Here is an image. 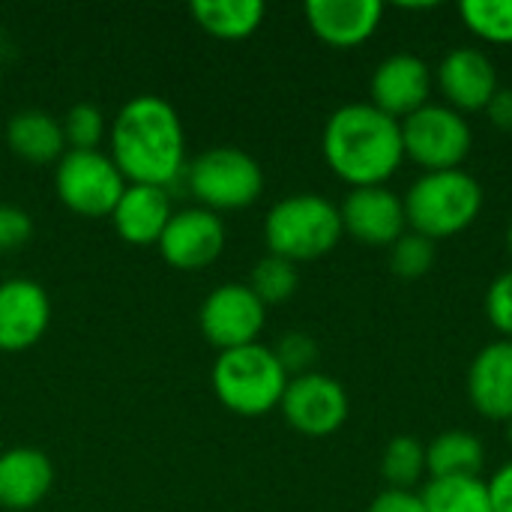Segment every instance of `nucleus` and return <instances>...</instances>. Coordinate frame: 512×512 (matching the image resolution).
I'll return each mask as SVG.
<instances>
[{"instance_id":"7c9ffc66","label":"nucleus","mask_w":512,"mask_h":512,"mask_svg":"<svg viewBox=\"0 0 512 512\" xmlns=\"http://www.w3.org/2000/svg\"><path fill=\"white\" fill-rule=\"evenodd\" d=\"M486 318L501 333V339L512 342V267L504 270L486 291Z\"/></svg>"},{"instance_id":"423d86ee","label":"nucleus","mask_w":512,"mask_h":512,"mask_svg":"<svg viewBox=\"0 0 512 512\" xmlns=\"http://www.w3.org/2000/svg\"><path fill=\"white\" fill-rule=\"evenodd\" d=\"M183 180L198 207H207L213 213L246 210L264 192V168L258 165V159L231 144L198 153L192 162H186Z\"/></svg>"},{"instance_id":"b1692460","label":"nucleus","mask_w":512,"mask_h":512,"mask_svg":"<svg viewBox=\"0 0 512 512\" xmlns=\"http://www.w3.org/2000/svg\"><path fill=\"white\" fill-rule=\"evenodd\" d=\"M381 477L387 489L414 492L426 477V444L411 435L390 438L381 456Z\"/></svg>"},{"instance_id":"9b49d317","label":"nucleus","mask_w":512,"mask_h":512,"mask_svg":"<svg viewBox=\"0 0 512 512\" xmlns=\"http://www.w3.org/2000/svg\"><path fill=\"white\" fill-rule=\"evenodd\" d=\"M225 222L207 207L174 210L156 249L174 270H204L225 252Z\"/></svg>"},{"instance_id":"f257e3e1","label":"nucleus","mask_w":512,"mask_h":512,"mask_svg":"<svg viewBox=\"0 0 512 512\" xmlns=\"http://www.w3.org/2000/svg\"><path fill=\"white\" fill-rule=\"evenodd\" d=\"M108 156L126 183L162 189L177 183L186 171V132L177 108L156 93L123 102L108 126Z\"/></svg>"},{"instance_id":"5701e85b","label":"nucleus","mask_w":512,"mask_h":512,"mask_svg":"<svg viewBox=\"0 0 512 512\" xmlns=\"http://www.w3.org/2000/svg\"><path fill=\"white\" fill-rule=\"evenodd\" d=\"M420 498H423L426 512H492L489 489L483 477L426 480Z\"/></svg>"},{"instance_id":"1a4fd4ad","label":"nucleus","mask_w":512,"mask_h":512,"mask_svg":"<svg viewBox=\"0 0 512 512\" xmlns=\"http://www.w3.org/2000/svg\"><path fill=\"white\" fill-rule=\"evenodd\" d=\"M264 324H267V306L255 297L249 285L240 282H225L213 288L198 309V327L204 339L213 348H219V354L243 345H255Z\"/></svg>"},{"instance_id":"2f4dec72","label":"nucleus","mask_w":512,"mask_h":512,"mask_svg":"<svg viewBox=\"0 0 512 512\" xmlns=\"http://www.w3.org/2000/svg\"><path fill=\"white\" fill-rule=\"evenodd\" d=\"M369 512H426L420 492H402V489H384L372 504Z\"/></svg>"},{"instance_id":"a878e982","label":"nucleus","mask_w":512,"mask_h":512,"mask_svg":"<svg viewBox=\"0 0 512 512\" xmlns=\"http://www.w3.org/2000/svg\"><path fill=\"white\" fill-rule=\"evenodd\" d=\"M246 285L255 291V297L264 306H273V303H285L294 297V291L300 285V273H297V264L279 258V255H267L252 267V276Z\"/></svg>"},{"instance_id":"6e6552de","label":"nucleus","mask_w":512,"mask_h":512,"mask_svg":"<svg viewBox=\"0 0 512 512\" xmlns=\"http://www.w3.org/2000/svg\"><path fill=\"white\" fill-rule=\"evenodd\" d=\"M126 186V177L102 150H66L54 168L60 204L87 219L111 216Z\"/></svg>"},{"instance_id":"dca6fc26","label":"nucleus","mask_w":512,"mask_h":512,"mask_svg":"<svg viewBox=\"0 0 512 512\" xmlns=\"http://www.w3.org/2000/svg\"><path fill=\"white\" fill-rule=\"evenodd\" d=\"M303 12L312 33L330 48H357L384 21L381 0H309Z\"/></svg>"},{"instance_id":"a211bd4d","label":"nucleus","mask_w":512,"mask_h":512,"mask_svg":"<svg viewBox=\"0 0 512 512\" xmlns=\"http://www.w3.org/2000/svg\"><path fill=\"white\" fill-rule=\"evenodd\" d=\"M171 216H174V207H171L168 189L129 183L108 219L114 222V231L120 234V240L132 246H156Z\"/></svg>"},{"instance_id":"0eeeda50","label":"nucleus","mask_w":512,"mask_h":512,"mask_svg":"<svg viewBox=\"0 0 512 512\" xmlns=\"http://www.w3.org/2000/svg\"><path fill=\"white\" fill-rule=\"evenodd\" d=\"M402 144L405 159L417 162L423 174L456 171L471 153L474 132L465 114L444 102H429L402 120Z\"/></svg>"},{"instance_id":"4468645a","label":"nucleus","mask_w":512,"mask_h":512,"mask_svg":"<svg viewBox=\"0 0 512 512\" xmlns=\"http://www.w3.org/2000/svg\"><path fill=\"white\" fill-rule=\"evenodd\" d=\"M432 75H435V87L444 96V105H450L459 114L486 111L492 96L501 90L498 69L483 48H468V45L453 48L450 54H444V60Z\"/></svg>"},{"instance_id":"412c9836","label":"nucleus","mask_w":512,"mask_h":512,"mask_svg":"<svg viewBox=\"0 0 512 512\" xmlns=\"http://www.w3.org/2000/svg\"><path fill=\"white\" fill-rule=\"evenodd\" d=\"M486 468L483 441L465 429L441 432L432 444H426V474L429 480L450 477H480Z\"/></svg>"},{"instance_id":"c85d7f7f","label":"nucleus","mask_w":512,"mask_h":512,"mask_svg":"<svg viewBox=\"0 0 512 512\" xmlns=\"http://www.w3.org/2000/svg\"><path fill=\"white\" fill-rule=\"evenodd\" d=\"M273 354L279 357L282 369L288 372V378H297V375H306V372H315V360H318V342L309 336V333H285L279 339V345L273 348Z\"/></svg>"},{"instance_id":"f03ea898","label":"nucleus","mask_w":512,"mask_h":512,"mask_svg":"<svg viewBox=\"0 0 512 512\" xmlns=\"http://www.w3.org/2000/svg\"><path fill=\"white\" fill-rule=\"evenodd\" d=\"M321 150L330 171L351 189L387 186L405 162L402 123L372 102H348L327 117Z\"/></svg>"},{"instance_id":"7ed1b4c3","label":"nucleus","mask_w":512,"mask_h":512,"mask_svg":"<svg viewBox=\"0 0 512 512\" xmlns=\"http://www.w3.org/2000/svg\"><path fill=\"white\" fill-rule=\"evenodd\" d=\"M402 204L408 231L438 243L468 231L477 222L483 210V186L462 168L429 171L408 186Z\"/></svg>"},{"instance_id":"bb28decb","label":"nucleus","mask_w":512,"mask_h":512,"mask_svg":"<svg viewBox=\"0 0 512 512\" xmlns=\"http://www.w3.org/2000/svg\"><path fill=\"white\" fill-rule=\"evenodd\" d=\"M60 129H63L66 150H99V141L108 135L105 114L93 102H75L63 114Z\"/></svg>"},{"instance_id":"f3484780","label":"nucleus","mask_w":512,"mask_h":512,"mask_svg":"<svg viewBox=\"0 0 512 512\" xmlns=\"http://www.w3.org/2000/svg\"><path fill=\"white\" fill-rule=\"evenodd\" d=\"M468 399L480 417L495 423L512 420V342L495 339L477 351L468 366Z\"/></svg>"},{"instance_id":"c756f323","label":"nucleus","mask_w":512,"mask_h":512,"mask_svg":"<svg viewBox=\"0 0 512 512\" xmlns=\"http://www.w3.org/2000/svg\"><path fill=\"white\" fill-rule=\"evenodd\" d=\"M33 240V216L18 204H0V255H12Z\"/></svg>"},{"instance_id":"f8f14e48","label":"nucleus","mask_w":512,"mask_h":512,"mask_svg":"<svg viewBox=\"0 0 512 512\" xmlns=\"http://www.w3.org/2000/svg\"><path fill=\"white\" fill-rule=\"evenodd\" d=\"M435 90V75L429 69V63L417 54H390L384 57L369 81V102L384 111L393 120H405L414 111H420L423 105H429Z\"/></svg>"},{"instance_id":"473e14b6","label":"nucleus","mask_w":512,"mask_h":512,"mask_svg":"<svg viewBox=\"0 0 512 512\" xmlns=\"http://www.w3.org/2000/svg\"><path fill=\"white\" fill-rule=\"evenodd\" d=\"M492 512H512V462L501 465L492 480H486Z\"/></svg>"},{"instance_id":"72a5a7b5","label":"nucleus","mask_w":512,"mask_h":512,"mask_svg":"<svg viewBox=\"0 0 512 512\" xmlns=\"http://www.w3.org/2000/svg\"><path fill=\"white\" fill-rule=\"evenodd\" d=\"M486 117L492 120V126L512 132V87H501L492 102L486 105Z\"/></svg>"},{"instance_id":"20e7f679","label":"nucleus","mask_w":512,"mask_h":512,"mask_svg":"<svg viewBox=\"0 0 512 512\" xmlns=\"http://www.w3.org/2000/svg\"><path fill=\"white\" fill-rule=\"evenodd\" d=\"M342 237L345 231L339 207L315 192L288 195L264 216V240L270 255H279L291 264L330 255Z\"/></svg>"},{"instance_id":"cd10ccee","label":"nucleus","mask_w":512,"mask_h":512,"mask_svg":"<svg viewBox=\"0 0 512 512\" xmlns=\"http://www.w3.org/2000/svg\"><path fill=\"white\" fill-rule=\"evenodd\" d=\"M438 249L429 237L405 231L393 246H390V270L402 279H420L435 267Z\"/></svg>"},{"instance_id":"39448f33","label":"nucleus","mask_w":512,"mask_h":512,"mask_svg":"<svg viewBox=\"0 0 512 512\" xmlns=\"http://www.w3.org/2000/svg\"><path fill=\"white\" fill-rule=\"evenodd\" d=\"M216 399L240 417H264L279 408L288 372L282 369L273 348L255 342L234 351H222L210 372Z\"/></svg>"},{"instance_id":"f704fd0d","label":"nucleus","mask_w":512,"mask_h":512,"mask_svg":"<svg viewBox=\"0 0 512 512\" xmlns=\"http://www.w3.org/2000/svg\"><path fill=\"white\" fill-rule=\"evenodd\" d=\"M504 246H507V252H510L512 258V219L507 222V231H504Z\"/></svg>"},{"instance_id":"ddd939ff","label":"nucleus","mask_w":512,"mask_h":512,"mask_svg":"<svg viewBox=\"0 0 512 512\" xmlns=\"http://www.w3.org/2000/svg\"><path fill=\"white\" fill-rule=\"evenodd\" d=\"M339 216H342V231L363 246L390 249L408 231L405 204L387 186L351 189L339 204Z\"/></svg>"},{"instance_id":"c9c22d12","label":"nucleus","mask_w":512,"mask_h":512,"mask_svg":"<svg viewBox=\"0 0 512 512\" xmlns=\"http://www.w3.org/2000/svg\"><path fill=\"white\" fill-rule=\"evenodd\" d=\"M504 435H507V444H510V450H512V420L510 423H504Z\"/></svg>"},{"instance_id":"9d476101","label":"nucleus","mask_w":512,"mask_h":512,"mask_svg":"<svg viewBox=\"0 0 512 512\" xmlns=\"http://www.w3.org/2000/svg\"><path fill=\"white\" fill-rule=\"evenodd\" d=\"M279 411L294 432L306 438H330L345 426L351 402L333 375L306 372L288 381Z\"/></svg>"},{"instance_id":"2eb2a0df","label":"nucleus","mask_w":512,"mask_h":512,"mask_svg":"<svg viewBox=\"0 0 512 512\" xmlns=\"http://www.w3.org/2000/svg\"><path fill=\"white\" fill-rule=\"evenodd\" d=\"M51 324L48 291L27 276H12L0 282V351L33 348Z\"/></svg>"},{"instance_id":"4be33fe9","label":"nucleus","mask_w":512,"mask_h":512,"mask_svg":"<svg viewBox=\"0 0 512 512\" xmlns=\"http://www.w3.org/2000/svg\"><path fill=\"white\" fill-rule=\"evenodd\" d=\"M189 12L216 39H246L261 27L267 6L261 0H195Z\"/></svg>"},{"instance_id":"aec40b11","label":"nucleus","mask_w":512,"mask_h":512,"mask_svg":"<svg viewBox=\"0 0 512 512\" xmlns=\"http://www.w3.org/2000/svg\"><path fill=\"white\" fill-rule=\"evenodd\" d=\"M6 144L18 159H24L30 165L60 162V156L66 153L60 120L42 108L15 111L6 123Z\"/></svg>"},{"instance_id":"6ab92c4d","label":"nucleus","mask_w":512,"mask_h":512,"mask_svg":"<svg viewBox=\"0 0 512 512\" xmlns=\"http://www.w3.org/2000/svg\"><path fill=\"white\" fill-rule=\"evenodd\" d=\"M54 486V465L36 447H12L0 453V507L33 510Z\"/></svg>"},{"instance_id":"393cba45","label":"nucleus","mask_w":512,"mask_h":512,"mask_svg":"<svg viewBox=\"0 0 512 512\" xmlns=\"http://www.w3.org/2000/svg\"><path fill=\"white\" fill-rule=\"evenodd\" d=\"M459 15L477 39L512 45V0H462Z\"/></svg>"}]
</instances>
